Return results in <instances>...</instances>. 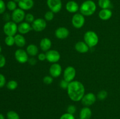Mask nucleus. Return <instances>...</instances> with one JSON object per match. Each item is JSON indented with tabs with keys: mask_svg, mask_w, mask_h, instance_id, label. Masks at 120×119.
I'll use <instances>...</instances> for the list:
<instances>
[{
	"mask_svg": "<svg viewBox=\"0 0 120 119\" xmlns=\"http://www.w3.org/2000/svg\"><path fill=\"white\" fill-rule=\"evenodd\" d=\"M25 10H22L21 8H16L15 10L12 11L11 14V18L13 22L16 23H20L23 22L25 18Z\"/></svg>",
	"mask_w": 120,
	"mask_h": 119,
	"instance_id": "nucleus-6",
	"label": "nucleus"
},
{
	"mask_svg": "<svg viewBox=\"0 0 120 119\" xmlns=\"http://www.w3.org/2000/svg\"><path fill=\"white\" fill-rule=\"evenodd\" d=\"M46 4L50 10L54 14L59 13L62 8V2L61 0H47Z\"/></svg>",
	"mask_w": 120,
	"mask_h": 119,
	"instance_id": "nucleus-8",
	"label": "nucleus"
},
{
	"mask_svg": "<svg viewBox=\"0 0 120 119\" xmlns=\"http://www.w3.org/2000/svg\"><path fill=\"white\" fill-rule=\"evenodd\" d=\"M69 34H70V32H69V29L63 26L57 28L55 32V37L58 39L60 40H63L68 38V36H69Z\"/></svg>",
	"mask_w": 120,
	"mask_h": 119,
	"instance_id": "nucleus-14",
	"label": "nucleus"
},
{
	"mask_svg": "<svg viewBox=\"0 0 120 119\" xmlns=\"http://www.w3.org/2000/svg\"><path fill=\"white\" fill-rule=\"evenodd\" d=\"M18 86L17 81L15 80H11L7 83V88L11 91L15 90Z\"/></svg>",
	"mask_w": 120,
	"mask_h": 119,
	"instance_id": "nucleus-25",
	"label": "nucleus"
},
{
	"mask_svg": "<svg viewBox=\"0 0 120 119\" xmlns=\"http://www.w3.org/2000/svg\"><path fill=\"white\" fill-rule=\"evenodd\" d=\"M46 60L52 64L57 63L60 59V54L56 50H50L46 52Z\"/></svg>",
	"mask_w": 120,
	"mask_h": 119,
	"instance_id": "nucleus-10",
	"label": "nucleus"
},
{
	"mask_svg": "<svg viewBox=\"0 0 120 119\" xmlns=\"http://www.w3.org/2000/svg\"><path fill=\"white\" fill-rule=\"evenodd\" d=\"M91 115L92 112L89 107H83L80 112V118L82 119H90Z\"/></svg>",
	"mask_w": 120,
	"mask_h": 119,
	"instance_id": "nucleus-21",
	"label": "nucleus"
},
{
	"mask_svg": "<svg viewBox=\"0 0 120 119\" xmlns=\"http://www.w3.org/2000/svg\"><path fill=\"white\" fill-rule=\"evenodd\" d=\"M97 5L93 0H86L80 6V12L84 16H90L96 11Z\"/></svg>",
	"mask_w": 120,
	"mask_h": 119,
	"instance_id": "nucleus-2",
	"label": "nucleus"
},
{
	"mask_svg": "<svg viewBox=\"0 0 120 119\" xmlns=\"http://www.w3.org/2000/svg\"><path fill=\"white\" fill-rule=\"evenodd\" d=\"M75 50L77 51V52H80V53H86L89 51V47L88 46L87 44L83 41H79V42H77L75 46Z\"/></svg>",
	"mask_w": 120,
	"mask_h": 119,
	"instance_id": "nucleus-18",
	"label": "nucleus"
},
{
	"mask_svg": "<svg viewBox=\"0 0 120 119\" xmlns=\"http://www.w3.org/2000/svg\"><path fill=\"white\" fill-rule=\"evenodd\" d=\"M97 100V96L92 92L85 94L81 100L82 103L86 107L91 106L95 103Z\"/></svg>",
	"mask_w": 120,
	"mask_h": 119,
	"instance_id": "nucleus-12",
	"label": "nucleus"
},
{
	"mask_svg": "<svg viewBox=\"0 0 120 119\" xmlns=\"http://www.w3.org/2000/svg\"><path fill=\"white\" fill-rule=\"evenodd\" d=\"M55 14L51 10L46 12L44 15V19L46 21H51L54 19Z\"/></svg>",
	"mask_w": 120,
	"mask_h": 119,
	"instance_id": "nucleus-30",
	"label": "nucleus"
},
{
	"mask_svg": "<svg viewBox=\"0 0 120 119\" xmlns=\"http://www.w3.org/2000/svg\"><path fill=\"white\" fill-rule=\"evenodd\" d=\"M98 5L101 9H111L112 7L110 0H98Z\"/></svg>",
	"mask_w": 120,
	"mask_h": 119,
	"instance_id": "nucleus-24",
	"label": "nucleus"
},
{
	"mask_svg": "<svg viewBox=\"0 0 120 119\" xmlns=\"http://www.w3.org/2000/svg\"><path fill=\"white\" fill-rule=\"evenodd\" d=\"M43 82L46 85H50L53 82V78L50 75H47L43 77Z\"/></svg>",
	"mask_w": 120,
	"mask_h": 119,
	"instance_id": "nucleus-32",
	"label": "nucleus"
},
{
	"mask_svg": "<svg viewBox=\"0 0 120 119\" xmlns=\"http://www.w3.org/2000/svg\"><path fill=\"white\" fill-rule=\"evenodd\" d=\"M73 26L76 29H81L85 23V18L81 13H76L71 18Z\"/></svg>",
	"mask_w": 120,
	"mask_h": 119,
	"instance_id": "nucleus-5",
	"label": "nucleus"
},
{
	"mask_svg": "<svg viewBox=\"0 0 120 119\" xmlns=\"http://www.w3.org/2000/svg\"><path fill=\"white\" fill-rule=\"evenodd\" d=\"M15 38V44L17 47L22 48L26 45V39L24 36L21 34H18L14 36Z\"/></svg>",
	"mask_w": 120,
	"mask_h": 119,
	"instance_id": "nucleus-22",
	"label": "nucleus"
},
{
	"mask_svg": "<svg viewBox=\"0 0 120 119\" xmlns=\"http://www.w3.org/2000/svg\"><path fill=\"white\" fill-rule=\"evenodd\" d=\"M5 43L9 47H11L15 44V38L14 36H7L5 38Z\"/></svg>",
	"mask_w": 120,
	"mask_h": 119,
	"instance_id": "nucleus-26",
	"label": "nucleus"
},
{
	"mask_svg": "<svg viewBox=\"0 0 120 119\" xmlns=\"http://www.w3.org/2000/svg\"><path fill=\"white\" fill-rule=\"evenodd\" d=\"M19 8L23 10H30L34 6V0H21L18 3Z\"/></svg>",
	"mask_w": 120,
	"mask_h": 119,
	"instance_id": "nucleus-17",
	"label": "nucleus"
},
{
	"mask_svg": "<svg viewBox=\"0 0 120 119\" xmlns=\"http://www.w3.org/2000/svg\"><path fill=\"white\" fill-rule=\"evenodd\" d=\"M39 46L41 50L45 52H47L50 50L52 47V42L50 38L48 37H44L41 39L39 43Z\"/></svg>",
	"mask_w": 120,
	"mask_h": 119,
	"instance_id": "nucleus-19",
	"label": "nucleus"
},
{
	"mask_svg": "<svg viewBox=\"0 0 120 119\" xmlns=\"http://www.w3.org/2000/svg\"><path fill=\"white\" fill-rule=\"evenodd\" d=\"M28 62L30 65H35L37 63V60L35 58V57H31L30 58H29Z\"/></svg>",
	"mask_w": 120,
	"mask_h": 119,
	"instance_id": "nucleus-40",
	"label": "nucleus"
},
{
	"mask_svg": "<svg viewBox=\"0 0 120 119\" xmlns=\"http://www.w3.org/2000/svg\"><path fill=\"white\" fill-rule=\"evenodd\" d=\"M112 16L111 9H101L98 12V17L103 21H108Z\"/></svg>",
	"mask_w": 120,
	"mask_h": 119,
	"instance_id": "nucleus-20",
	"label": "nucleus"
},
{
	"mask_svg": "<svg viewBox=\"0 0 120 119\" xmlns=\"http://www.w3.org/2000/svg\"><path fill=\"white\" fill-rule=\"evenodd\" d=\"M7 5L3 0H0V14H2L5 11Z\"/></svg>",
	"mask_w": 120,
	"mask_h": 119,
	"instance_id": "nucleus-36",
	"label": "nucleus"
},
{
	"mask_svg": "<svg viewBox=\"0 0 120 119\" xmlns=\"http://www.w3.org/2000/svg\"><path fill=\"white\" fill-rule=\"evenodd\" d=\"M13 1H15V2H16V3H18V2H19V1H21V0H13Z\"/></svg>",
	"mask_w": 120,
	"mask_h": 119,
	"instance_id": "nucleus-42",
	"label": "nucleus"
},
{
	"mask_svg": "<svg viewBox=\"0 0 120 119\" xmlns=\"http://www.w3.org/2000/svg\"><path fill=\"white\" fill-rule=\"evenodd\" d=\"M32 29V25L26 22H22L18 26V32L21 35H25L30 32Z\"/></svg>",
	"mask_w": 120,
	"mask_h": 119,
	"instance_id": "nucleus-15",
	"label": "nucleus"
},
{
	"mask_svg": "<svg viewBox=\"0 0 120 119\" xmlns=\"http://www.w3.org/2000/svg\"><path fill=\"white\" fill-rule=\"evenodd\" d=\"M108 93L105 90H101L99 91L98 93H97V98H98L100 100H104V99L107 98Z\"/></svg>",
	"mask_w": 120,
	"mask_h": 119,
	"instance_id": "nucleus-29",
	"label": "nucleus"
},
{
	"mask_svg": "<svg viewBox=\"0 0 120 119\" xmlns=\"http://www.w3.org/2000/svg\"><path fill=\"white\" fill-rule=\"evenodd\" d=\"M79 5L75 1H69L66 4V9L69 13L76 14L79 10Z\"/></svg>",
	"mask_w": 120,
	"mask_h": 119,
	"instance_id": "nucleus-16",
	"label": "nucleus"
},
{
	"mask_svg": "<svg viewBox=\"0 0 120 119\" xmlns=\"http://www.w3.org/2000/svg\"><path fill=\"white\" fill-rule=\"evenodd\" d=\"M1 51H2V48H1V47L0 46V52H1Z\"/></svg>",
	"mask_w": 120,
	"mask_h": 119,
	"instance_id": "nucleus-43",
	"label": "nucleus"
},
{
	"mask_svg": "<svg viewBox=\"0 0 120 119\" xmlns=\"http://www.w3.org/2000/svg\"><path fill=\"white\" fill-rule=\"evenodd\" d=\"M27 53L31 57H35L38 54L39 49L37 46L34 44H30L26 47V49Z\"/></svg>",
	"mask_w": 120,
	"mask_h": 119,
	"instance_id": "nucleus-23",
	"label": "nucleus"
},
{
	"mask_svg": "<svg viewBox=\"0 0 120 119\" xmlns=\"http://www.w3.org/2000/svg\"><path fill=\"white\" fill-rule=\"evenodd\" d=\"M76 75V69L72 66H67L63 71V79L69 82L74 80Z\"/></svg>",
	"mask_w": 120,
	"mask_h": 119,
	"instance_id": "nucleus-11",
	"label": "nucleus"
},
{
	"mask_svg": "<svg viewBox=\"0 0 120 119\" xmlns=\"http://www.w3.org/2000/svg\"><path fill=\"white\" fill-rule=\"evenodd\" d=\"M17 3L14 1L13 0H11L9 1L7 4V8L8 10H11V11H14V10L17 8Z\"/></svg>",
	"mask_w": 120,
	"mask_h": 119,
	"instance_id": "nucleus-28",
	"label": "nucleus"
},
{
	"mask_svg": "<svg viewBox=\"0 0 120 119\" xmlns=\"http://www.w3.org/2000/svg\"><path fill=\"white\" fill-rule=\"evenodd\" d=\"M0 119H5V117L3 116V114H1V113H0Z\"/></svg>",
	"mask_w": 120,
	"mask_h": 119,
	"instance_id": "nucleus-41",
	"label": "nucleus"
},
{
	"mask_svg": "<svg viewBox=\"0 0 120 119\" xmlns=\"http://www.w3.org/2000/svg\"><path fill=\"white\" fill-rule=\"evenodd\" d=\"M6 58L2 54H0V68H2L5 65Z\"/></svg>",
	"mask_w": 120,
	"mask_h": 119,
	"instance_id": "nucleus-38",
	"label": "nucleus"
},
{
	"mask_svg": "<svg viewBox=\"0 0 120 119\" xmlns=\"http://www.w3.org/2000/svg\"><path fill=\"white\" fill-rule=\"evenodd\" d=\"M3 30L7 36H14L18 32V25L13 21H8L4 25Z\"/></svg>",
	"mask_w": 120,
	"mask_h": 119,
	"instance_id": "nucleus-4",
	"label": "nucleus"
},
{
	"mask_svg": "<svg viewBox=\"0 0 120 119\" xmlns=\"http://www.w3.org/2000/svg\"><path fill=\"white\" fill-rule=\"evenodd\" d=\"M49 74L53 78H58L62 72V66L58 63L52 64L49 68Z\"/></svg>",
	"mask_w": 120,
	"mask_h": 119,
	"instance_id": "nucleus-13",
	"label": "nucleus"
},
{
	"mask_svg": "<svg viewBox=\"0 0 120 119\" xmlns=\"http://www.w3.org/2000/svg\"><path fill=\"white\" fill-rule=\"evenodd\" d=\"M25 22H28L29 23H32L34 21H35V17L33 14H30V13H28V14H26L25 18Z\"/></svg>",
	"mask_w": 120,
	"mask_h": 119,
	"instance_id": "nucleus-31",
	"label": "nucleus"
},
{
	"mask_svg": "<svg viewBox=\"0 0 120 119\" xmlns=\"http://www.w3.org/2000/svg\"><path fill=\"white\" fill-rule=\"evenodd\" d=\"M60 119H75V117L73 114H70L69 113H66L61 116Z\"/></svg>",
	"mask_w": 120,
	"mask_h": 119,
	"instance_id": "nucleus-35",
	"label": "nucleus"
},
{
	"mask_svg": "<svg viewBox=\"0 0 120 119\" xmlns=\"http://www.w3.org/2000/svg\"><path fill=\"white\" fill-rule=\"evenodd\" d=\"M76 110H77V108L75 105H70L68 106V108H67V113H69L71 114H75L76 112Z\"/></svg>",
	"mask_w": 120,
	"mask_h": 119,
	"instance_id": "nucleus-33",
	"label": "nucleus"
},
{
	"mask_svg": "<svg viewBox=\"0 0 120 119\" xmlns=\"http://www.w3.org/2000/svg\"><path fill=\"white\" fill-rule=\"evenodd\" d=\"M15 58L20 64H25L28 61L29 55L28 54L26 50L22 49H19L15 51Z\"/></svg>",
	"mask_w": 120,
	"mask_h": 119,
	"instance_id": "nucleus-9",
	"label": "nucleus"
},
{
	"mask_svg": "<svg viewBox=\"0 0 120 119\" xmlns=\"http://www.w3.org/2000/svg\"><path fill=\"white\" fill-rule=\"evenodd\" d=\"M38 59L41 61H44L46 60V54L43 53V52H41L38 54Z\"/></svg>",
	"mask_w": 120,
	"mask_h": 119,
	"instance_id": "nucleus-39",
	"label": "nucleus"
},
{
	"mask_svg": "<svg viewBox=\"0 0 120 119\" xmlns=\"http://www.w3.org/2000/svg\"><path fill=\"white\" fill-rule=\"evenodd\" d=\"M7 117L8 119H20L19 114L13 110L9 111L7 113Z\"/></svg>",
	"mask_w": 120,
	"mask_h": 119,
	"instance_id": "nucleus-27",
	"label": "nucleus"
},
{
	"mask_svg": "<svg viewBox=\"0 0 120 119\" xmlns=\"http://www.w3.org/2000/svg\"><path fill=\"white\" fill-rule=\"evenodd\" d=\"M69 83L70 82L66 81V80H64V79H62V80H61V81L60 82V84H59L60 87L62 89H63L67 90L68 86H69Z\"/></svg>",
	"mask_w": 120,
	"mask_h": 119,
	"instance_id": "nucleus-34",
	"label": "nucleus"
},
{
	"mask_svg": "<svg viewBox=\"0 0 120 119\" xmlns=\"http://www.w3.org/2000/svg\"><path fill=\"white\" fill-rule=\"evenodd\" d=\"M67 92L69 98L72 101L77 102L81 101L85 94V88L81 82L74 80L69 83Z\"/></svg>",
	"mask_w": 120,
	"mask_h": 119,
	"instance_id": "nucleus-1",
	"label": "nucleus"
},
{
	"mask_svg": "<svg viewBox=\"0 0 120 119\" xmlns=\"http://www.w3.org/2000/svg\"><path fill=\"white\" fill-rule=\"evenodd\" d=\"M31 25L34 31L41 32L44 30L46 28V21L43 18H37L35 19Z\"/></svg>",
	"mask_w": 120,
	"mask_h": 119,
	"instance_id": "nucleus-7",
	"label": "nucleus"
},
{
	"mask_svg": "<svg viewBox=\"0 0 120 119\" xmlns=\"http://www.w3.org/2000/svg\"><path fill=\"white\" fill-rule=\"evenodd\" d=\"M6 84V78L2 74H0V88H3Z\"/></svg>",
	"mask_w": 120,
	"mask_h": 119,
	"instance_id": "nucleus-37",
	"label": "nucleus"
},
{
	"mask_svg": "<svg viewBox=\"0 0 120 119\" xmlns=\"http://www.w3.org/2000/svg\"><path fill=\"white\" fill-rule=\"evenodd\" d=\"M84 41L90 48H92L97 45L99 42V38L95 32L89 30L84 33Z\"/></svg>",
	"mask_w": 120,
	"mask_h": 119,
	"instance_id": "nucleus-3",
	"label": "nucleus"
},
{
	"mask_svg": "<svg viewBox=\"0 0 120 119\" xmlns=\"http://www.w3.org/2000/svg\"><path fill=\"white\" fill-rule=\"evenodd\" d=\"M80 119V118H79V119Z\"/></svg>",
	"mask_w": 120,
	"mask_h": 119,
	"instance_id": "nucleus-44",
	"label": "nucleus"
}]
</instances>
